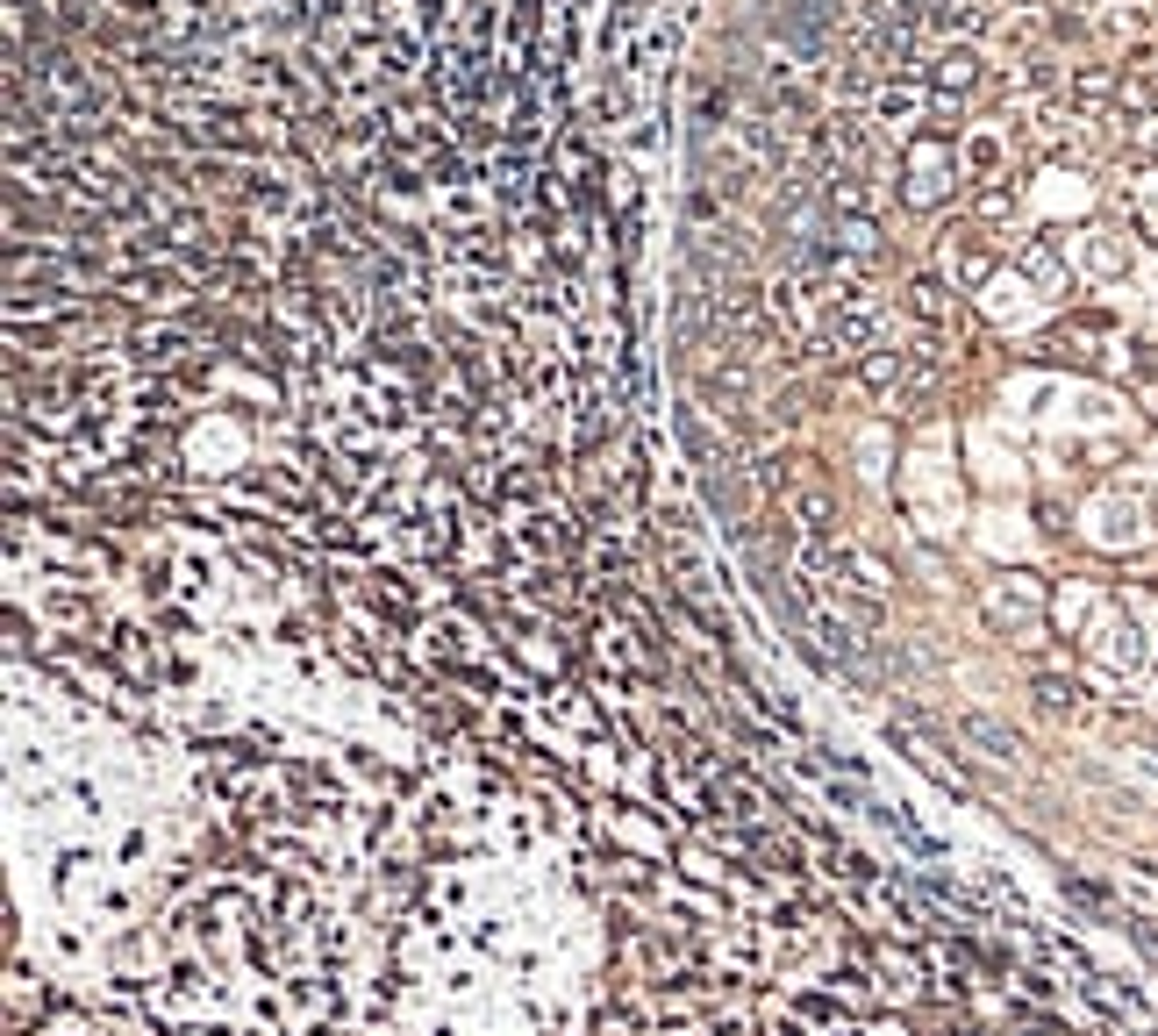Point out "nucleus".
I'll use <instances>...</instances> for the list:
<instances>
[{"label": "nucleus", "mask_w": 1158, "mask_h": 1036, "mask_svg": "<svg viewBox=\"0 0 1158 1036\" xmlns=\"http://www.w3.org/2000/svg\"><path fill=\"white\" fill-rule=\"evenodd\" d=\"M894 372H901V364L887 358V351H873V358H866V387H894Z\"/></svg>", "instance_id": "obj_3"}, {"label": "nucleus", "mask_w": 1158, "mask_h": 1036, "mask_svg": "<svg viewBox=\"0 0 1158 1036\" xmlns=\"http://www.w3.org/2000/svg\"><path fill=\"white\" fill-rule=\"evenodd\" d=\"M965 736H973V744H987L994 757H1009V751H1016V736H1009V729H994V722H980V715L965 722Z\"/></svg>", "instance_id": "obj_2"}, {"label": "nucleus", "mask_w": 1158, "mask_h": 1036, "mask_svg": "<svg viewBox=\"0 0 1158 1036\" xmlns=\"http://www.w3.org/2000/svg\"><path fill=\"white\" fill-rule=\"evenodd\" d=\"M772 494H780V507H787V522H801L808 536H830V530H837V494L822 486L816 458H787V465L772 472Z\"/></svg>", "instance_id": "obj_1"}, {"label": "nucleus", "mask_w": 1158, "mask_h": 1036, "mask_svg": "<svg viewBox=\"0 0 1158 1036\" xmlns=\"http://www.w3.org/2000/svg\"><path fill=\"white\" fill-rule=\"evenodd\" d=\"M915 315H944V286H937V280L915 286Z\"/></svg>", "instance_id": "obj_4"}]
</instances>
